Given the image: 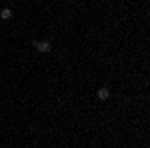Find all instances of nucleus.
<instances>
[{"label":"nucleus","mask_w":150,"mask_h":148,"mask_svg":"<svg viewBox=\"0 0 150 148\" xmlns=\"http://www.w3.org/2000/svg\"><path fill=\"white\" fill-rule=\"evenodd\" d=\"M108 96H110V90H108V88H100V90H98V98H100V100H106Z\"/></svg>","instance_id":"obj_2"},{"label":"nucleus","mask_w":150,"mask_h":148,"mask_svg":"<svg viewBox=\"0 0 150 148\" xmlns=\"http://www.w3.org/2000/svg\"><path fill=\"white\" fill-rule=\"evenodd\" d=\"M0 16H2L4 20H8V18H10V16H12V10H10V8H4V10L0 12Z\"/></svg>","instance_id":"obj_3"},{"label":"nucleus","mask_w":150,"mask_h":148,"mask_svg":"<svg viewBox=\"0 0 150 148\" xmlns=\"http://www.w3.org/2000/svg\"><path fill=\"white\" fill-rule=\"evenodd\" d=\"M34 46H36V50H40V52H50V48H52V44L46 42V40H44V42H38V40H36Z\"/></svg>","instance_id":"obj_1"}]
</instances>
